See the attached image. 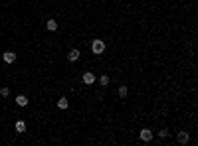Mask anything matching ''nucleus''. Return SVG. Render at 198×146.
Segmentation results:
<instances>
[{
  "label": "nucleus",
  "mask_w": 198,
  "mask_h": 146,
  "mask_svg": "<svg viewBox=\"0 0 198 146\" xmlns=\"http://www.w3.org/2000/svg\"><path fill=\"white\" fill-rule=\"evenodd\" d=\"M139 136H141V140H143V142H149V140H152V130L143 128V130L139 132Z\"/></svg>",
  "instance_id": "obj_2"
},
{
  "label": "nucleus",
  "mask_w": 198,
  "mask_h": 146,
  "mask_svg": "<svg viewBox=\"0 0 198 146\" xmlns=\"http://www.w3.org/2000/svg\"><path fill=\"white\" fill-rule=\"evenodd\" d=\"M8 93H10L8 87H2V89H0V95H2V97H8Z\"/></svg>",
  "instance_id": "obj_13"
},
{
  "label": "nucleus",
  "mask_w": 198,
  "mask_h": 146,
  "mask_svg": "<svg viewBox=\"0 0 198 146\" xmlns=\"http://www.w3.org/2000/svg\"><path fill=\"white\" fill-rule=\"evenodd\" d=\"M176 138H178V142H180V144H188V140H190V136H188V132H186V130H180Z\"/></svg>",
  "instance_id": "obj_3"
},
{
  "label": "nucleus",
  "mask_w": 198,
  "mask_h": 146,
  "mask_svg": "<svg viewBox=\"0 0 198 146\" xmlns=\"http://www.w3.org/2000/svg\"><path fill=\"white\" fill-rule=\"evenodd\" d=\"M2 57H4V61H6V63H12V61L16 59V53H14V52H4V55H2Z\"/></svg>",
  "instance_id": "obj_5"
},
{
  "label": "nucleus",
  "mask_w": 198,
  "mask_h": 146,
  "mask_svg": "<svg viewBox=\"0 0 198 146\" xmlns=\"http://www.w3.org/2000/svg\"><path fill=\"white\" fill-rule=\"evenodd\" d=\"M16 103H18V107H26L28 105V97L26 95H18V97H16Z\"/></svg>",
  "instance_id": "obj_6"
},
{
  "label": "nucleus",
  "mask_w": 198,
  "mask_h": 146,
  "mask_svg": "<svg viewBox=\"0 0 198 146\" xmlns=\"http://www.w3.org/2000/svg\"><path fill=\"white\" fill-rule=\"evenodd\" d=\"M158 136H160V138H166V136H168V130H166V128H163V130L158 132Z\"/></svg>",
  "instance_id": "obj_14"
},
{
  "label": "nucleus",
  "mask_w": 198,
  "mask_h": 146,
  "mask_svg": "<svg viewBox=\"0 0 198 146\" xmlns=\"http://www.w3.org/2000/svg\"><path fill=\"white\" fill-rule=\"evenodd\" d=\"M16 132H26V122H24V120H18V122H16Z\"/></svg>",
  "instance_id": "obj_8"
},
{
  "label": "nucleus",
  "mask_w": 198,
  "mask_h": 146,
  "mask_svg": "<svg viewBox=\"0 0 198 146\" xmlns=\"http://www.w3.org/2000/svg\"><path fill=\"white\" fill-rule=\"evenodd\" d=\"M91 52L95 53V55L103 53V52H105V42H103V40H93L91 42Z\"/></svg>",
  "instance_id": "obj_1"
},
{
  "label": "nucleus",
  "mask_w": 198,
  "mask_h": 146,
  "mask_svg": "<svg viewBox=\"0 0 198 146\" xmlns=\"http://www.w3.org/2000/svg\"><path fill=\"white\" fill-rule=\"evenodd\" d=\"M119 97H123V99L127 97V87H125V85H123V87H119Z\"/></svg>",
  "instance_id": "obj_11"
},
{
  "label": "nucleus",
  "mask_w": 198,
  "mask_h": 146,
  "mask_svg": "<svg viewBox=\"0 0 198 146\" xmlns=\"http://www.w3.org/2000/svg\"><path fill=\"white\" fill-rule=\"evenodd\" d=\"M67 105H69V103H67L66 97H61V99L58 101V107H59V109H67Z\"/></svg>",
  "instance_id": "obj_10"
},
{
  "label": "nucleus",
  "mask_w": 198,
  "mask_h": 146,
  "mask_svg": "<svg viewBox=\"0 0 198 146\" xmlns=\"http://www.w3.org/2000/svg\"><path fill=\"white\" fill-rule=\"evenodd\" d=\"M83 83H85V85H93V83H95V75H93L91 71L83 73Z\"/></svg>",
  "instance_id": "obj_4"
},
{
  "label": "nucleus",
  "mask_w": 198,
  "mask_h": 146,
  "mask_svg": "<svg viewBox=\"0 0 198 146\" xmlns=\"http://www.w3.org/2000/svg\"><path fill=\"white\" fill-rule=\"evenodd\" d=\"M67 59H69V61H77L79 59V52H77V49H72V52L67 53Z\"/></svg>",
  "instance_id": "obj_7"
},
{
  "label": "nucleus",
  "mask_w": 198,
  "mask_h": 146,
  "mask_svg": "<svg viewBox=\"0 0 198 146\" xmlns=\"http://www.w3.org/2000/svg\"><path fill=\"white\" fill-rule=\"evenodd\" d=\"M48 30H50V32H56V30H58V22L56 20H48Z\"/></svg>",
  "instance_id": "obj_9"
},
{
  "label": "nucleus",
  "mask_w": 198,
  "mask_h": 146,
  "mask_svg": "<svg viewBox=\"0 0 198 146\" xmlns=\"http://www.w3.org/2000/svg\"><path fill=\"white\" fill-rule=\"evenodd\" d=\"M101 85H109V77H107V75H101Z\"/></svg>",
  "instance_id": "obj_12"
}]
</instances>
